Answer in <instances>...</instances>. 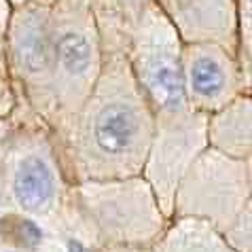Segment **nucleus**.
I'll return each mask as SVG.
<instances>
[{"mask_svg": "<svg viewBox=\"0 0 252 252\" xmlns=\"http://www.w3.org/2000/svg\"><path fill=\"white\" fill-rule=\"evenodd\" d=\"M138 136H140V117L125 102L104 104L92 121L94 146L108 157L125 155L127 151H131Z\"/></svg>", "mask_w": 252, "mask_h": 252, "instance_id": "obj_1", "label": "nucleus"}, {"mask_svg": "<svg viewBox=\"0 0 252 252\" xmlns=\"http://www.w3.org/2000/svg\"><path fill=\"white\" fill-rule=\"evenodd\" d=\"M142 74L151 95L167 110H178L185 104V79L180 60L170 47L151 49L142 60Z\"/></svg>", "mask_w": 252, "mask_h": 252, "instance_id": "obj_2", "label": "nucleus"}, {"mask_svg": "<svg viewBox=\"0 0 252 252\" xmlns=\"http://www.w3.org/2000/svg\"><path fill=\"white\" fill-rule=\"evenodd\" d=\"M13 193H15L19 206L28 212H40L51 204L55 180L47 161L36 155L26 157L19 163L15 178H13Z\"/></svg>", "mask_w": 252, "mask_h": 252, "instance_id": "obj_3", "label": "nucleus"}, {"mask_svg": "<svg viewBox=\"0 0 252 252\" xmlns=\"http://www.w3.org/2000/svg\"><path fill=\"white\" fill-rule=\"evenodd\" d=\"M53 58L64 74L81 79L94 64V49L81 32H64L53 45Z\"/></svg>", "mask_w": 252, "mask_h": 252, "instance_id": "obj_4", "label": "nucleus"}, {"mask_svg": "<svg viewBox=\"0 0 252 252\" xmlns=\"http://www.w3.org/2000/svg\"><path fill=\"white\" fill-rule=\"evenodd\" d=\"M189 85H191L195 97H199V100H216L227 87V72L214 55L199 53L191 62Z\"/></svg>", "mask_w": 252, "mask_h": 252, "instance_id": "obj_5", "label": "nucleus"}, {"mask_svg": "<svg viewBox=\"0 0 252 252\" xmlns=\"http://www.w3.org/2000/svg\"><path fill=\"white\" fill-rule=\"evenodd\" d=\"M17 53L22 64L32 72H43L49 66V62L53 58V45L47 38L43 22H32L24 28V32L19 34Z\"/></svg>", "mask_w": 252, "mask_h": 252, "instance_id": "obj_6", "label": "nucleus"}, {"mask_svg": "<svg viewBox=\"0 0 252 252\" xmlns=\"http://www.w3.org/2000/svg\"><path fill=\"white\" fill-rule=\"evenodd\" d=\"M17 233L24 237L28 246H32V244H36L40 240V229L36 227V222H32V220H19V227H17Z\"/></svg>", "mask_w": 252, "mask_h": 252, "instance_id": "obj_7", "label": "nucleus"}]
</instances>
